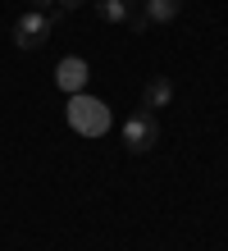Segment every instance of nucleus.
<instances>
[{
  "label": "nucleus",
  "instance_id": "obj_4",
  "mask_svg": "<svg viewBox=\"0 0 228 251\" xmlns=\"http://www.w3.org/2000/svg\"><path fill=\"white\" fill-rule=\"evenodd\" d=\"M87 78H91V69H87V60H78V55H64V60H59V69H55L59 92H69V96L87 92Z\"/></svg>",
  "mask_w": 228,
  "mask_h": 251
},
{
  "label": "nucleus",
  "instance_id": "obj_9",
  "mask_svg": "<svg viewBox=\"0 0 228 251\" xmlns=\"http://www.w3.org/2000/svg\"><path fill=\"white\" fill-rule=\"evenodd\" d=\"M32 9H51V0H32Z\"/></svg>",
  "mask_w": 228,
  "mask_h": 251
},
{
  "label": "nucleus",
  "instance_id": "obj_8",
  "mask_svg": "<svg viewBox=\"0 0 228 251\" xmlns=\"http://www.w3.org/2000/svg\"><path fill=\"white\" fill-rule=\"evenodd\" d=\"M59 5H64V9H78V5H82V0H59Z\"/></svg>",
  "mask_w": 228,
  "mask_h": 251
},
{
  "label": "nucleus",
  "instance_id": "obj_1",
  "mask_svg": "<svg viewBox=\"0 0 228 251\" xmlns=\"http://www.w3.org/2000/svg\"><path fill=\"white\" fill-rule=\"evenodd\" d=\"M69 128L82 132V137H101V132L110 128V110H105L96 96L78 92V96H69Z\"/></svg>",
  "mask_w": 228,
  "mask_h": 251
},
{
  "label": "nucleus",
  "instance_id": "obj_7",
  "mask_svg": "<svg viewBox=\"0 0 228 251\" xmlns=\"http://www.w3.org/2000/svg\"><path fill=\"white\" fill-rule=\"evenodd\" d=\"M105 23H128V14L137 9V0H91Z\"/></svg>",
  "mask_w": 228,
  "mask_h": 251
},
{
  "label": "nucleus",
  "instance_id": "obj_3",
  "mask_svg": "<svg viewBox=\"0 0 228 251\" xmlns=\"http://www.w3.org/2000/svg\"><path fill=\"white\" fill-rule=\"evenodd\" d=\"M46 37H51V19H46V9H27L19 23H14V46L19 50H41Z\"/></svg>",
  "mask_w": 228,
  "mask_h": 251
},
{
  "label": "nucleus",
  "instance_id": "obj_2",
  "mask_svg": "<svg viewBox=\"0 0 228 251\" xmlns=\"http://www.w3.org/2000/svg\"><path fill=\"white\" fill-rule=\"evenodd\" d=\"M160 142V124H155V110H137V114H128V119H124V146H128V151L132 155H146L151 151V146H155Z\"/></svg>",
  "mask_w": 228,
  "mask_h": 251
},
{
  "label": "nucleus",
  "instance_id": "obj_5",
  "mask_svg": "<svg viewBox=\"0 0 228 251\" xmlns=\"http://www.w3.org/2000/svg\"><path fill=\"white\" fill-rule=\"evenodd\" d=\"M169 100H174V82L164 78V73L146 78V87H142V105H146V110H164Z\"/></svg>",
  "mask_w": 228,
  "mask_h": 251
},
{
  "label": "nucleus",
  "instance_id": "obj_6",
  "mask_svg": "<svg viewBox=\"0 0 228 251\" xmlns=\"http://www.w3.org/2000/svg\"><path fill=\"white\" fill-rule=\"evenodd\" d=\"M142 14L146 23H174L182 14V0H142Z\"/></svg>",
  "mask_w": 228,
  "mask_h": 251
}]
</instances>
